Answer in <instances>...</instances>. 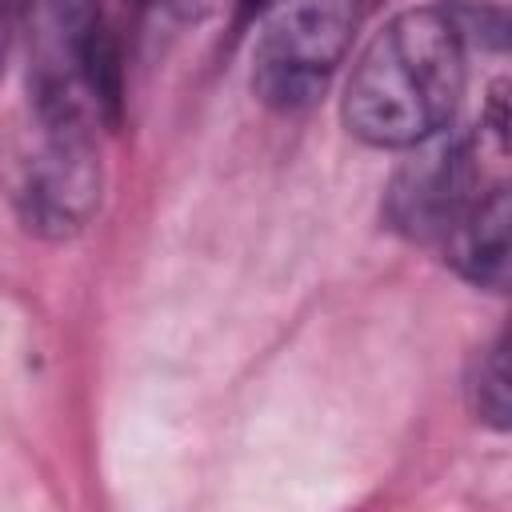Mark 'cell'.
Wrapping results in <instances>:
<instances>
[{"mask_svg":"<svg viewBox=\"0 0 512 512\" xmlns=\"http://www.w3.org/2000/svg\"><path fill=\"white\" fill-rule=\"evenodd\" d=\"M464 28L448 8L392 16L344 88V128L372 148H412L448 128L464 96Z\"/></svg>","mask_w":512,"mask_h":512,"instance_id":"6da1fadb","label":"cell"},{"mask_svg":"<svg viewBox=\"0 0 512 512\" xmlns=\"http://www.w3.org/2000/svg\"><path fill=\"white\" fill-rule=\"evenodd\" d=\"M360 0H272L252 48V92L276 112H304L328 88L352 32Z\"/></svg>","mask_w":512,"mask_h":512,"instance_id":"7a4b0ae2","label":"cell"},{"mask_svg":"<svg viewBox=\"0 0 512 512\" xmlns=\"http://www.w3.org/2000/svg\"><path fill=\"white\" fill-rule=\"evenodd\" d=\"M32 144L20 156V220L40 236H72L100 204V152L92 120L32 116Z\"/></svg>","mask_w":512,"mask_h":512,"instance_id":"3957f363","label":"cell"},{"mask_svg":"<svg viewBox=\"0 0 512 512\" xmlns=\"http://www.w3.org/2000/svg\"><path fill=\"white\" fill-rule=\"evenodd\" d=\"M388 188V220L412 240H444L460 212L488 188L468 140L440 132L412 144Z\"/></svg>","mask_w":512,"mask_h":512,"instance_id":"277c9868","label":"cell"},{"mask_svg":"<svg viewBox=\"0 0 512 512\" xmlns=\"http://www.w3.org/2000/svg\"><path fill=\"white\" fill-rule=\"evenodd\" d=\"M444 252L460 276L496 292L508 284V184L504 180L488 184L460 212V220L444 236Z\"/></svg>","mask_w":512,"mask_h":512,"instance_id":"5b68a950","label":"cell"},{"mask_svg":"<svg viewBox=\"0 0 512 512\" xmlns=\"http://www.w3.org/2000/svg\"><path fill=\"white\" fill-rule=\"evenodd\" d=\"M468 404L476 412V420L492 424V428H508L512 416V392H508V340L504 332L476 352L472 372H468Z\"/></svg>","mask_w":512,"mask_h":512,"instance_id":"8992f818","label":"cell"},{"mask_svg":"<svg viewBox=\"0 0 512 512\" xmlns=\"http://www.w3.org/2000/svg\"><path fill=\"white\" fill-rule=\"evenodd\" d=\"M20 16H24V0H0V68H4V56H8V44H12Z\"/></svg>","mask_w":512,"mask_h":512,"instance_id":"52a82bcc","label":"cell"},{"mask_svg":"<svg viewBox=\"0 0 512 512\" xmlns=\"http://www.w3.org/2000/svg\"><path fill=\"white\" fill-rule=\"evenodd\" d=\"M168 4L188 20H204V16H212V12H220L224 4H236V0H168Z\"/></svg>","mask_w":512,"mask_h":512,"instance_id":"ba28073f","label":"cell"},{"mask_svg":"<svg viewBox=\"0 0 512 512\" xmlns=\"http://www.w3.org/2000/svg\"><path fill=\"white\" fill-rule=\"evenodd\" d=\"M272 0H236V24H244V20H252L260 8H268Z\"/></svg>","mask_w":512,"mask_h":512,"instance_id":"9c48e42d","label":"cell"}]
</instances>
